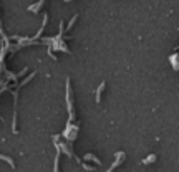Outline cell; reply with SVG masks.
Wrapping results in <instances>:
<instances>
[{"instance_id": "cell-1", "label": "cell", "mask_w": 179, "mask_h": 172, "mask_svg": "<svg viewBox=\"0 0 179 172\" xmlns=\"http://www.w3.org/2000/svg\"><path fill=\"white\" fill-rule=\"evenodd\" d=\"M116 157H118V161H116V162H115V164L111 165V167H110V171H108V172H113V171H115V169H116V167H118V165H119V164H121V159H123V157H125V154H123V152H118V154H116Z\"/></svg>"}, {"instance_id": "cell-2", "label": "cell", "mask_w": 179, "mask_h": 172, "mask_svg": "<svg viewBox=\"0 0 179 172\" xmlns=\"http://www.w3.org/2000/svg\"><path fill=\"white\" fill-rule=\"evenodd\" d=\"M85 159H90V161H93V162H96V164H101V161L96 157V156H93V154H86L85 156Z\"/></svg>"}, {"instance_id": "cell-3", "label": "cell", "mask_w": 179, "mask_h": 172, "mask_svg": "<svg viewBox=\"0 0 179 172\" xmlns=\"http://www.w3.org/2000/svg\"><path fill=\"white\" fill-rule=\"evenodd\" d=\"M154 161H156V154H151L149 157H146L143 161V164H151V162H154Z\"/></svg>"}, {"instance_id": "cell-4", "label": "cell", "mask_w": 179, "mask_h": 172, "mask_svg": "<svg viewBox=\"0 0 179 172\" xmlns=\"http://www.w3.org/2000/svg\"><path fill=\"white\" fill-rule=\"evenodd\" d=\"M0 159H2V161H5V162H8V164L12 165V167H15V164H13V161H12L10 157H7V156H4V154H0Z\"/></svg>"}, {"instance_id": "cell-5", "label": "cell", "mask_w": 179, "mask_h": 172, "mask_svg": "<svg viewBox=\"0 0 179 172\" xmlns=\"http://www.w3.org/2000/svg\"><path fill=\"white\" fill-rule=\"evenodd\" d=\"M104 90V83H101L100 85V88H98V91H96V101L100 103V96H101V91Z\"/></svg>"}, {"instance_id": "cell-6", "label": "cell", "mask_w": 179, "mask_h": 172, "mask_svg": "<svg viewBox=\"0 0 179 172\" xmlns=\"http://www.w3.org/2000/svg\"><path fill=\"white\" fill-rule=\"evenodd\" d=\"M66 2H72V0H66Z\"/></svg>"}]
</instances>
